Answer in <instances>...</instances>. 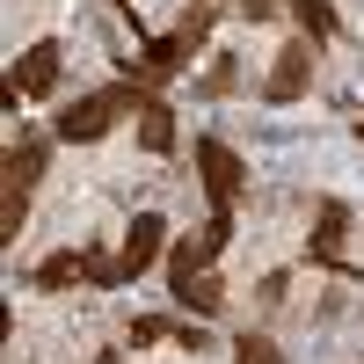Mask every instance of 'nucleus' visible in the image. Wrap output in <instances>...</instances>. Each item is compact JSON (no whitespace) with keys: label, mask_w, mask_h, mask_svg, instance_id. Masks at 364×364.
<instances>
[{"label":"nucleus","mask_w":364,"mask_h":364,"mask_svg":"<svg viewBox=\"0 0 364 364\" xmlns=\"http://www.w3.org/2000/svg\"><path fill=\"white\" fill-rule=\"evenodd\" d=\"M182 66H190V51H182L175 37H161V44H139V66H124V80L139 87V95H154V87H168Z\"/></svg>","instance_id":"nucleus-4"},{"label":"nucleus","mask_w":364,"mask_h":364,"mask_svg":"<svg viewBox=\"0 0 364 364\" xmlns=\"http://www.w3.org/2000/svg\"><path fill=\"white\" fill-rule=\"evenodd\" d=\"M139 87L132 80H117V87H95V95H80V102H66L58 109V139H73V146H87V139H102L117 117H139Z\"/></svg>","instance_id":"nucleus-1"},{"label":"nucleus","mask_w":364,"mask_h":364,"mask_svg":"<svg viewBox=\"0 0 364 364\" xmlns=\"http://www.w3.org/2000/svg\"><path fill=\"white\" fill-rule=\"evenodd\" d=\"M95 364H124V357H117V350H102V357H95Z\"/></svg>","instance_id":"nucleus-19"},{"label":"nucleus","mask_w":364,"mask_h":364,"mask_svg":"<svg viewBox=\"0 0 364 364\" xmlns=\"http://www.w3.org/2000/svg\"><path fill=\"white\" fill-rule=\"evenodd\" d=\"M343 233H350V204L328 197V204H321V226H314V262L343 269Z\"/></svg>","instance_id":"nucleus-9"},{"label":"nucleus","mask_w":364,"mask_h":364,"mask_svg":"<svg viewBox=\"0 0 364 364\" xmlns=\"http://www.w3.org/2000/svg\"><path fill=\"white\" fill-rule=\"evenodd\" d=\"M44 161H51V139H37V132L15 139V146H8V182H15V190H29V182L44 175Z\"/></svg>","instance_id":"nucleus-11"},{"label":"nucleus","mask_w":364,"mask_h":364,"mask_svg":"<svg viewBox=\"0 0 364 364\" xmlns=\"http://www.w3.org/2000/svg\"><path fill=\"white\" fill-rule=\"evenodd\" d=\"M226 233H233V219H211V226H197L190 240H175V255H168V269H211V255L226 248Z\"/></svg>","instance_id":"nucleus-8"},{"label":"nucleus","mask_w":364,"mask_h":364,"mask_svg":"<svg viewBox=\"0 0 364 364\" xmlns=\"http://www.w3.org/2000/svg\"><path fill=\"white\" fill-rule=\"evenodd\" d=\"M168 284H175V306H190L197 321H211L226 306V284L211 277V269H168Z\"/></svg>","instance_id":"nucleus-5"},{"label":"nucleus","mask_w":364,"mask_h":364,"mask_svg":"<svg viewBox=\"0 0 364 364\" xmlns=\"http://www.w3.org/2000/svg\"><path fill=\"white\" fill-rule=\"evenodd\" d=\"M233 8L248 15V22H269V15H277V0H233Z\"/></svg>","instance_id":"nucleus-18"},{"label":"nucleus","mask_w":364,"mask_h":364,"mask_svg":"<svg viewBox=\"0 0 364 364\" xmlns=\"http://www.w3.org/2000/svg\"><path fill=\"white\" fill-rule=\"evenodd\" d=\"M233 66H240V58H211V73H204V95H233V80H240Z\"/></svg>","instance_id":"nucleus-16"},{"label":"nucleus","mask_w":364,"mask_h":364,"mask_svg":"<svg viewBox=\"0 0 364 364\" xmlns=\"http://www.w3.org/2000/svg\"><path fill=\"white\" fill-rule=\"evenodd\" d=\"M161 240H168V226L154 219V211H139V219H132V233H124V255H117V269H124V277H139V269H154Z\"/></svg>","instance_id":"nucleus-6"},{"label":"nucleus","mask_w":364,"mask_h":364,"mask_svg":"<svg viewBox=\"0 0 364 364\" xmlns=\"http://www.w3.org/2000/svg\"><path fill=\"white\" fill-rule=\"evenodd\" d=\"M109 8H124V15H139V8H132V0H109Z\"/></svg>","instance_id":"nucleus-20"},{"label":"nucleus","mask_w":364,"mask_h":364,"mask_svg":"<svg viewBox=\"0 0 364 364\" xmlns=\"http://www.w3.org/2000/svg\"><path fill=\"white\" fill-rule=\"evenodd\" d=\"M233 364H284L269 336H233Z\"/></svg>","instance_id":"nucleus-15"},{"label":"nucleus","mask_w":364,"mask_h":364,"mask_svg":"<svg viewBox=\"0 0 364 364\" xmlns=\"http://www.w3.org/2000/svg\"><path fill=\"white\" fill-rule=\"evenodd\" d=\"M161 336H168V321H132V343H139V350H146V343H161Z\"/></svg>","instance_id":"nucleus-17"},{"label":"nucleus","mask_w":364,"mask_h":364,"mask_svg":"<svg viewBox=\"0 0 364 364\" xmlns=\"http://www.w3.org/2000/svg\"><path fill=\"white\" fill-rule=\"evenodd\" d=\"M139 146H146V154H175V109L154 102V95L139 102Z\"/></svg>","instance_id":"nucleus-10"},{"label":"nucleus","mask_w":364,"mask_h":364,"mask_svg":"<svg viewBox=\"0 0 364 364\" xmlns=\"http://www.w3.org/2000/svg\"><path fill=\"white\" fill-rule=\"evenodd\" d=\"M197 175H204V197H211V219H233V197H240V182H248L240 154L219 146V139H197Z\"/></svg>","instance_id":"nucleus-2"},{"label":"nucleus","mask_w":364,"mask_h":364,"mask_svg":"<svg viewBox=\"0 0 364 364\" xmlns=\"http://www.w3.org/2000/svg\"><path fill=\"white\" fill-rule=\"evenodd\" d=\"M8 80L22 87V95H51V87H58V44H29L8 66Z\"/></svg>","instance_id":"nucleus-7"},{"label":"nucleus","mask_w":364,"mask_h":364,"mask_svg":"<svg viewBox=\"0 0 364 364\" xmlns=\"http://www.w3.org/2000/svg\"><path fill=\"white\" fill-rule=\"evenodd\" d=\"M291 15H299V29H306L314 44L336 37V8H328V0H291Z\"/></svg>","instance_id":"nucleus-14"},{"label":"nucleus","mask_w":364,"mask_h":364,"mask_svg":"<svg viewBox=\"0 0 364 364\" xmlns=\"http://www.w3.org/2000/svg\"><path fill=\"white\" fill-rule=\"evenodd\" d=\"M211 22H219V8H211V0H197V8H182V29H175V44L197 58V44L211 37Z\"/></svg>","instance_id":"nucleus-12"},{"label":"nucleus","mask_w":364,"mask_h":364,"mask_svg":"<svg viewBox=\"0 0 364 364\" xmlns=\"http://www.w3.org/2000/svg\"><path fill=\"white\" fill-rule=\"evenodd\" d=\"M306 80H314V37H299V44H284L277 58H269L262 102H299V95H306Z\"/></svg>","instance_id":"nucleus-3"},{"label":"nucleus","mask_w":364,"mask_h":364,"mask_svg":"<svg viewBox=\"0 0 364 364\" xmlns=\"http://www.w3.org/2000/svg\"><path fill=\"white\" fill-rule=\"evenodd\" d=\"M73 277H87V248H73V255H51V262L37 269V284H44V291H66Z\"/></svg>","instance_id":"nucleus-13"},{"label":"nucleus","mask_w":364,"mask_h":364,"mask_svg":"<svg viewBox=\"0 0 364 364\" xmlns=\"http://www.w3.org/2000/svg\"><path fill=\"white\" fill-rule=\"evenodd\" d=\"M357 139H364V124H357Z\"/></svg>","instance_id":"nucleus-21"}]
</instances>
